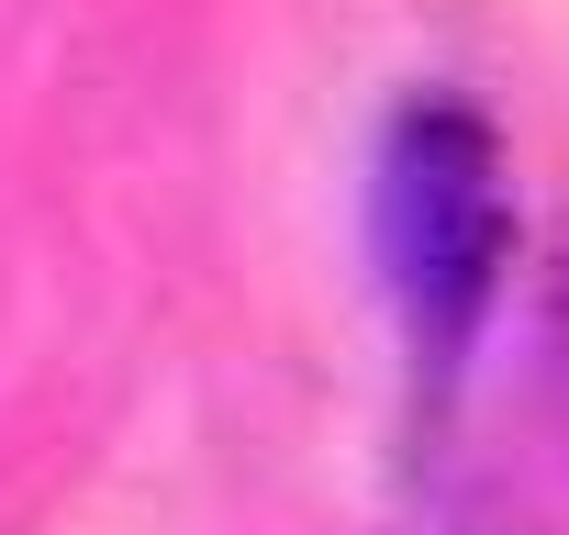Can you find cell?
Returning <instances> with one entry per match:
<instances>
[{
    "label": "cell",
    "instance_id": "cell-1",
    "mask_svg": "<svg viewBox=\"0 0 569 535\" xmlns=\"http://www.w3.org/2000/svg\"><path fill=\"white\" fill-rule=\"evenodd\" d=\"M380 256H391V302L413 346L447 369L502 268H513V190H502V134L469 101H413L380 145Z\"/></svg>",
    "mask_w": 569,
    "mask_h": 535
}]
</instances>
